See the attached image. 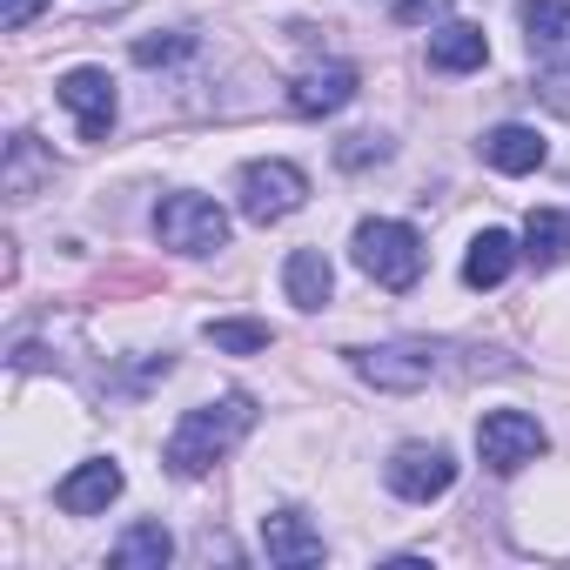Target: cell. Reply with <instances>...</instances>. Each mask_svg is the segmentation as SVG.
I'll return each mask as SVG.
<instances>
[{
    "label": "cell",
    "instance_id": "6da1fadb",
    "mask_svg": "<svg viewBox=\"0 0 570 570\" xmlns=\"http://www.w3.org/2000/svg\"><path fill=\"white\" fill-rule=\"evenodd\" d=\"M248 430H255V403H248L242 390H228V396H215V403H202V410H188V416L175 423V436H168V470H175V476H208Z\"/></svg>",
    "mask_w": 570,
    "mask_h": 570
},
{
    "label": "cell",
    "instance_id": "7a4b0ae2",
    "mask_svg": "<svg viewBox=\"0 0 570 570\" xmlns=\"http://www.w3.org/2000/svg\"><path fill=\"white\" fill-rule=\"evenodd\" d=\"M356 268L376 282V289H416L423 282V235L410 228V222H363L356 228Z\"/></svg>",
    "mask_w": 570,
    "mask_h": 570
},
{
    "label": "cell",
    "instance_id": "3957f363",
    "mask_svg": "<svg viewBox=\"0 0 570 570\" xmlns=\"http://www.w3.org/2000/svg\"><path fill=\"white\" fill-rule=\"evenodd\" d=\"M155 235L175 255H215V248H228V208L208 195H161Z\"/></svg>",
    "mask_w": 570,
    "mask_h": 570
},
{
    "label": "cell",
    "instance_id": "277c9868",
    "mask_svg": "<svg viewBox=\"0 0 570 570\" xmlns=\"http://www.w3.org/2000/svg\"><path fill=\"white\" fill-rule=\"evenodd\" d=\"M235 202H242V215L248 222H282V215H296L303 202H309V175L296 168V161H248L242 175H235Z\"/></svg>",
    "mask_w": 570,
    "mask_h": 570
},
{
    "label": "cell",
    "instance_id": "5b68a950",
    "mask_svg": "<svg viewBox=\"0 0 570 570\" xmlns=\"http://www.w3.org/2000/svg\"><path fill=\"white\" fill-rule=\"evenodd\" d=\"M543 450H550V436H543V423H537V416H523V410H490V416L476 423V456H483L497 476H510V470L537 463Z\"/></svg>",
    "mask_w": 570,
    "mask_h": 570
},
{
    "label": "cell",
    "instance_id": "8992f818",
    "mask_svg": "<svg viewBox=\"0 0 570 570\" xmlns=\"http://www.w3.org/2000/svg\"><path fill=\"white\" fill-rule=\"evenodd\" d=\"M350 370L390 396H410L436 376V350L430 343H376V350H350Z\"/></svg>",
    "mask_w": 570,
    "mask_h": 570
},
{
    "label": "cell",
    "instance_id": "52a82bcc",
    "mask_svg": "<svg viewBox=\"0 0 570 570\" xmlns=\"http://www.w3.org/2000/svg\"><path fill=\"white\" fill-rule=\"evenodd\" d=\"M383 483L403 497V503H436L450 483H456V456L443 443H403L390 463H383Z\"/></svg>",
    "mask_w": 570,
    "mask_h": 570
},
{
    "label": "cell",
    "instance_id": "ba28073f",
    "mask_svg": "<svg viewBox=\"0 0 570 570\" xmlns=\"http://www.w3.org/2000/svg\"><path fill=\"white\" fill-rule=\"evenodd\" d=\"M55 101L75 115L81 141H108V128H115V81H108V68H68L55 81Z\"/></svg>",
    "mask_w": 570,
    "mask_h": 570
},
{
    "label": "cell",
    "instance_id": "9c48e42d",
    "mask_svg": "<svg viewBox=\"0 0 570 570\" xmlns=\"http://www.w3.org/2000/svg\"><path fill=\"white\" fill-rule=\"evenodd\" d=\"M115 497H121V463H108V456H88V463H75V470L55 483V503H61L68 517H101Z\"/></svg>",
    "mask_w": 570,
    "mask_h": 570
},
{
    "label": "cell",
    "instance_id": "30bf717a",
    "mask_svg": "<svg viewBox=\"0 0 570 570\" xmlns=\"http://www.w3.org/2000/svg\"><path fill=\"white\" fill-rule=\"evenodd\" d=\"M262 550L282 570H303V563H323V530L303 510H268L262 517Z\"/></svg>",
    "mask_w": 570,
    "mask_h": 570
},
{
    "label": "cell",
    "instance_id": "8fae6325",
    "mask_svg": "<svg viewBox=\"0 0 570 570\" xmlns=\"http://www.w3.org/2000/svg\"><path fill=\"white\" fill-rule=\"evenodd\" d=\"M356 101V68L350 61H323V68H303L296 88H289V108L296 115H336Z\"/></svg>",
    "mask_w": 570,
    "mask_h": 570
},
{
    "label": "cell",
    "instance_id": "7c38bea8",
    "mask_svg": "<svg viewBox=\"0 0 570 570\" xmlns=\"http://www.w3.org/2000/svg\"><path fill=\"white\" fill-rule=\"evenodd\" d=\"M282 289H289V303L296 309H323L330 303V289H336V268H330V255L323 248H296L289 262H282Z\"/></svg>",
    "mask_w": 570,
    "mask_h": 570
},
{
    "label": "cell",
    "instance_id": "4fadbf2b",
    "mask_svg": "<svg viewBox=\"0 0 570 570\" xmlns=\"http://www.w3.org/2000/svg\"><path fill=\"white\" fill-rule=\"evenodd\" d=\"M483 61H490V41H483L476 21H443V28L430 35V68H443V75H470V68H483Z\"/></svg>",
    "mask_w": 570,
    "mask_h": 570
},
{
    "label": "cell",
    "instance_id": "5bb4252c",
    "mask_svg": "<svg viewBox=\"0 0 570 570\" xmlns=\"http://www.w3.org/2000/svg\"><path fill=\"white\" fill-rule=\"evenodd\" d=\"M483 161L497 175H530V168H543V135L523 128V121H503V128L483 135Z\"/></svg>",
    "mask_w": 570,
    "mask_h": 570
},
{
    "label": "cell",
    "instance_id": "9a60e30c",
    "mask_svg": "<svg viewBox=\"0 0 570 570\" xmlns=\"http://www.w3.org/2000/svg\"><path fill=\"white\" fill-rule=\"evenodd\" d=\"M517 235L510 228H483L476 242H470V255H463V282H470V289H497V282L517 268Z\"/></svg>",
    "mask_w": 570,
    "mask_h": 570
},
{
    "label": "cell",
    "instance_id": "2e32d148",
    "mask_svg": "<svg viewBox=\"0 0 570 570\" xmlns=\"http://www.w3.org/2000/svg\"><path fill=\"white\" fill-rule=\"evenodd\" d=\"M168 557H175V537H168L161 523H128V530L115 537V550H108L115 570H161Z\"/></svg>",
    "mask_w": 570,
    "mask_h": 570
},
{
    "label": "cell",
    "instance_id": "e0dca14e",
    "mask_svg": "<svg viewBox=\"0 0 570 570\" xmlns=\"http://www.w3.org/2000/svg\"><path fill=\"white\" fill-rule=\"evenodd\" d=\"M0 181H8L14 202H28V195H41V181H55V155L35 135H14L8 141V175H0Z\"/></svg>",
    "mask_w": 570,
    "mask_h": 570
},
{
    "label": "cell",
    "instance_id": "ac0fdd59",
    "mask_svg": "<svg viewBox=\"0 0 570 570\" xmlns=\"http://www.w3.org/2000/svg\"><path fill=\"white\" fill-rule=\"evenodd\" d=\"M523 255H530L537 268L570 262V215H563V208H530V222H523Z\"/></svg>",
    "mask_w": 570,
    "mask_h": 570
},
{
    "label": "cell",
    "instance_id": "d6986e66",
    "mask_svg": "<svg viewBox=\"0 0 570 570\" xmlns=\"http://www.w3.org/2000/svg\"><path fill=\"white\" fill-rule=\"evenodd\" d=\"M202 336H208L222 356H262V350L275 343V330H268V323H255V316H215Z\"/></svg>",
    "mask_w": 570,
    "mask_h": 570
},
{
    "label": "cell",
    "instance_id": "ffe728a7",
    "mask_svg": "<svg viewBox=\"0 0 570 570\" xmlns=\"http://www.w3.org/2000/svg\"><path fill=\"white\" fill-rule=\"evenodd\" d=\"M537 95H543V108L570 115V35L537 48Z\"/></svg>",
    "mask_w": 570,
    "mask_h": 570
},
{
    "label": "cell",
    "instance_id": "44dd1931",
    "mask_svg": "<svg viewBox=\"0 0 570 570\" xmlns=\"http://www.w3.org/2000/svg\"><path fill=\"white\" fill-rule=\"evenodd\" d=\"M523 35L530 48H550L570 35V0H523Z\"/></svg>",
    "mask_w": 570,
    "mask_h": 570
},
{
    "label": "cell",
    "instance_id": "7402d4cb",
    "mask_svg": "<svg viewBox=\"0 0 570 570\" xmlns=\"http://www.w3.org/2000/svg\"><path fill=\"white\" fill-rule=\"evenodd\" d=\"M181 55H195V35H141L135 41L141 68H161V61H181Z\"/></svg>",
    "mask_w": 570,
    "mask_h": 570
},
{
    "label": "cell",
    "instance_id": "603a6c76",
    "mask_svg": "<svg viewBox=\"0 0 570 570\" xmlns=\"http://www.w3.org/2000/svg\"><path fill=\"white\" fill-rule=\"evenodd\" d=\"M383 155H390L383 135H350V141H336V168H350V175L370 168V161H383Z\"/></svg>",
    "mask_w": 570,
    "mask_h": 570
},
{
    "label": "cell",
    "instance_id": "cb8c5ba5",
    "mask_svg": "<svg viewBox=\"0 0 570 570\" xmlns=\"http://www.w3.org/2000/svg\"><path fill=\"white\" fill-rule=\"evenodd\" d=\"M450 14V0H396V21L416 28V21H443Z\"/></svg>",
    "mask_w": 570,
    "mask_h": 570
},
{
    "label": "cell",
    "instance_id": "d4e9b609",
    "mask_svg": "<svg viewBox=\"0 0 570 570\" xmlns=\"http://www.w3.org/2000/svg\"><path fill=\"white\" fill-rule=\"evenodd\" d=\"M35 14H41V0H0V28H8V35H21Z\"/></svg>",
    "mask_w": 570,
    "mask_h": 570
}]
</instances>
